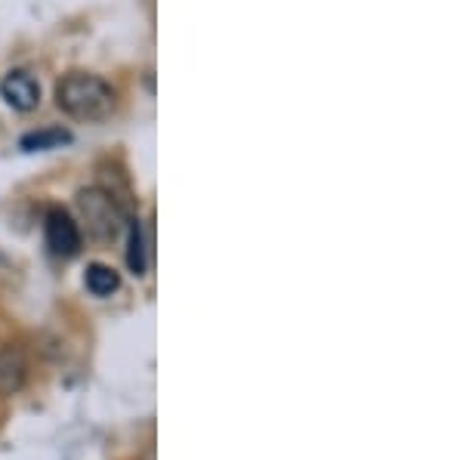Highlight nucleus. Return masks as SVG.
I'll list each match as a JSON object with an SVG mask.
<instances>
[{
    "instance_id": "nucleus-1",
    "label": "nucleus",
    "mask_w": 463,
    "mask_h": 460,
    "mask_svg": "<svg viewBox=\"0 0 463 460\" xmlns=\"http://www.w3.org/2000/svg\"><path fill=\"white\" fill-rule=\"evenodd\" d=\"M56 106L74 121H102L115 108V90L99 74L74 71L59 80Z\"/></svg>"
},
{
    "instance_id": "nucleus-2",
    "label": "nucleus",
    "mask_w": 463,
    "mask_h": 460,
    "mask_svg": "<svg viewBox=\"0 0 463 460\" xmlns=\"http://www.w3.org/2000/svg\"><path fill=\"white\" fill-rule=\"evenodd\" d=\"M78 217L87 226V235L96 241H111L121 232V207H118L115 195H109L106 189H80L78 198Z\"/></svg>"
},
{
    "instance_id": "nucleus-3",
    "label": "nucleus",
    "mask_w": 463,
    "mask_h": 460,
    "mask_svg": "<svg viewBox=\"0 0 463 460\" xmlns=\"http://www.w3.org/2000/svg\"><path fill=\"white\" fill-rule=\"evenodd\" d=\"M43 232H47V248L53 250L56 257H62V259L78 257V250H80V226L65 211H50Z\"/></svg>"
},
{
    "instance_id": "nucleus-4",
    "label": "nucleus",
    "mask_w": 463,
    "mask_h": 460,
    "mask_svg": "<svg viewBox=\"0 0 463 460\" xmlns=\"http://www.w3.org/2000/svg\"><path fill=\"white\" fill-rule=\"evenodd\" d=\"M0 96L16 111H32L41 102V84L28 71H10L0 80Z\"/></svg>"
},
{
    "instance_id": "nucleus-5",
    "label": "nucleus",
    "mask_w": 463,
    "mask_h": 460,
    "mask_svg": "<svg viewBox=\"0 0 463 460\" xmlns=\"http://www.w3.org/2000/svg\"><path fill=\"white\" fill-rule=\"evenodd\" d=\"M25 383V355L16 346H4L0 350V392H16Z\"/></svg>"
},
{
    "instance_id": "nucleus-6",
    "label": "nucleus",
    "mask_w": 463,
    "mask_h": 460,
    "mask_svg": "<svg viewBox=\"0 0 463 460\" xmlns=\"http://www.w3.org/2000/svg\"><path fill=\"white\" fill-rule=\"evenodd\" d=\"M84 285H87V291L93 296H111L118 287H121V278H118V272L111 269V266L93 263V266H87Z\"/></svg>"
},
{
    "instance_id": "nucleus-7",
    "label": "nucleus",
    "mask_w": 463,
    "mask_h": 460,
    "mask_svg": "<svg viewBox=\"0 0 463 460\" xmlns=\"http://www.w3.org/2000/svg\"><path fill=\"white\" fill-rule=\"evenodd\" d=\"M127 266L133 276H146V241H143V226L139 220H130V250H127Z\"/></svg>"
},
{
    "instance_id": "nucleus-8",
    "label": "nucleus",
    "mask_w": 463,
    "mask_h": 460,
    "mask_svg": "<svg viewBox=\"0 0 463 460\" xmlns=\"http://www.w3.org/2000/svg\"><path fill=\"white\" fill-rule=\"evenodd\" d=\"M69 133L65 130H41V133H28L25 139H22V148L25 152H43V148H59L69 143Z\"/></svg>"
}]
</instances>
